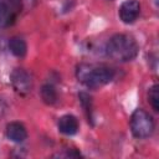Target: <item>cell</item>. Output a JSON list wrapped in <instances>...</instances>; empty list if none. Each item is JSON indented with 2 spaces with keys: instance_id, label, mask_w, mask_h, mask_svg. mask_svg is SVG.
Returning a JSON list of instances; mask_svg holds the SVG:
<instances>
[{
  "instance_id": "cell-1",
  "label": "cell",
  "mask_w": 159,
  "mask_h": 159,
  "mask_svg": "<svg viewBox=\"0 0 159 159\" xmlns=\"http://www.w3.org/2000/svg\"><path fill=\"white\" fill-rule=\"evenodd\" d=\"M76 76H77V80L81 83H83L86 87L91 89H97L109 83L114 78L116 72L113 68L104 65L81 63L77 66Z\"/></svg>"
},
{
  "instance_id": "cell-3",
  "label": "cell",
  "mask_w": 159,
  "mask_h": 159,
  "mask_svg": "<svg viewBox=\"0 0 159 159\" xmlns=\"http://www.w3.org/2000/svg\"><path fill=\"white\" fill-rule=\"evenodd\" d=\"M154 119L143 108H137L130 117V132L138 139L148 138L154 132Z\"/></svg>"
},
{
  "instance_id": "cell-8",
  "label": "cell",
  "mask_w": 159,
  "mask_h": 159,
  "mask_svg": "<svg viewBox=\"0 0 159 159\" xmlns=\"http://www.w3.org/2000/svg\"><path fill=\"white\" fill-rule=\"evenodd\" d=\"M57 128L65 135H73L78 130V120L72 114H65L58 119Z\"/></svg>"
},
{
  "instance_id": "cell-6",
  "label": "cell",
  "mask_w": 159,
  "mask_h": 159,
  "mask_svg": "<svg viewBox=\"0 0 159 159\" xmlns=\"http://www.w3.org/2000/svg\"><path fill=\"white\" fill-rule=\"evenodd\" d=\"M118 14H119V19L122 20V22L128 24V25L133 24L140 14V5L137 0H125L120 4Z\"/></svg>"
},
{
  "instance_id": "cell-2",
  "label": "cell",
  "mask_w": 159,
  "mask_h": 159,
  "mask_svg": "<svg viewBox=\"0 0 159 159\" xmlns=\"http://www.w3.org/2000/svg\"><path fill=\"white\" fill-rule=\"evenodd\" d=\"M138 51L139 46L137 41L125 34L113 35L106 45L107 56L118 62H128L134 60L138 55Z\"/></svg>"
},
{
  "instance_id": "cell-10",
  "label": "cell",
  "mask_w": 159,
  "mask_h": 159,
  "mask_svg": "<svg viewBox=\"0 0 159 159\" xmlns=\"http://www.w3.org/2000/svg\"><path fill=\"white\" fill-rule=\"evenodd\" d=\"M40 94H41V98H42L43 103H46V104H48V106L55 104V103L57 102V98H58L56 88H55L52 84H50V83L43 84V86L41 87Z\"/></svg>"
},
{
  "instance_id": "cell-5",
  "label": "cell",
  "mask_w": 159,
  "mask_h": 159,
  "mask_svg": "<svg viewBox=\"0 0 159 159\" xmlns=\"http://www.w3.org/2000/svg\"><path fill=\"white\" fill-rule=\"evenodd\" d=\"M10 82L14 91L21 96H26L32 88V77L25 68H15L10 75Z\"/></svg>"
},
{
  "instance_id": "cell-4",
  "label": "cell",
  "mask_w": 159,
  "mask_h": 159,
  "mask_svg": "<svg viewBox=\"0 0 159 159\" xmlns=\"http://www.w3.org/2000/svg\"><path fill=\"white\" fill-rule=\"evenodd\" d=\"M21 9L22 0H0V29L11 26Z\"/></svg>"
},
{
  "instance_id": "cell-7",
  "label": "cell",
  "mask_w": 159,
  "mask_h": 159,
  "mask_svg": "<svg viewBox=\"0 0 159 159\" xmlns=\"http://www.w3.org/2000/svg\"><path fill=\"white\" fill-rule=\"evenodd\" d=\"M6 137L14 143H22L27 138V130L20 122H10L6 125Z\"/></svg>"
},
{
  "instance_id": "cell-11",
  "label": "cell",
  "mask_w": 159,
  "mask_h": 159,
  "mask_svg": "<svg viewBox=\"0 0 159 159\" xmlns=\"http://www.w3.org/2000/svg\"><path fill=\"white\" fill-rule=\"evenodd\" d=\"M78 98H80V103L88 118V122H92V97L86 92H80Z\"/></svg>"
},
{
  "instance_id": "cell-12",
  "label": "cell",
  "mask_w": 159,
  "mask_h": 159,
  "mask_svg": "<svg viewBox=\"0 0 159 159\" xmlns=\"http://www.w3.org/2000/svg\"><path fill=\"white\" fill-rule=\"evenodd\" d=\"M148 101H149V104L152 106L153 111L158 112L159 111V87H158V84H153L149 88Z\"/></svg>"
},
{
  "instance_id": "cell-9",
  "label": "cell",
  "mask_w": 159,
  "mask_h": 159,
  "mask_svg": "<svg viewBox=\"0 0 159 159\" xmlns=\"http://www.w3.org/2000/svg\"><path fill=\"white\" fill-rule=\"evenodd\" d=\"M9 48L11 53L16 57H24L27 52V45L25 40L20 36H14L9 41Z\"/></svg>"
},
{
  "instance_id": "cell-13",
  "label": "cell",
  "mask_w": 159,
  "mask_h": 159,
  "mask_svg": "<svg viewBox=\"0 0 159 159\" xmlns=\"http://www.w3.org/2000/svg\"><path fill=\"white\" fill-rule=\"evenodd\" d=\"M5 112H6V104L2 99H0V117H2Z\"/></svg>"
}]
</instances>
